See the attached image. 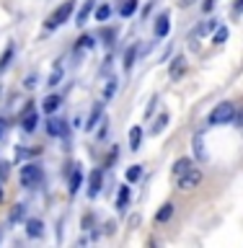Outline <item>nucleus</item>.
Returning a JSON list of instances; mask_svg holds the SVG:
<instances>
[{"mask_svg":"<svg viewBox=\"0 0 243 248\" xmlns=\"http://www.w3.org/2000/svg\"><path fill=\"white\" fill-rule=\"evenodd\" d=\"M199 184H202V170H197V168L186 170L184 176L176 178V186H178L181 191H192V189H197Z\"/></svg>","mask_w":243,"mask_h":248,"instance_id":"obj_4","label":"nucleus"},{"mask_svg":"<svg viewBox=\"0 0 243 248\" xmlns=\"http://www.w3.org/2000/svg\"><path fill=\"white\" fill-rule=\"evenodd\" d=\"M194 3V0H181V5H192Z\"/></svg>","mask_w":243,"mask_h":248,"instance_id":"obj_39","label":"nucleus"},{"mask_svg":"<svg viewBox=\"0 0 243 248\" xmlns=\"http://www.w3.org/2000/svg\"><path fill=\"white\" fill-rule=\"evenodd\" d=\"M23 215H26V207H23V204H16V207L11 209V222L23 220Z\"/></svg>","mask_w":243,"mask_h":248,"instance_id":"obj_22","label":"nucleus"},{"mask_svg":"<svg viewBox=\"0 0 243 248\" xmlns=\"http://www.w3.org/2000/svg\"><path fill=\"white\" fill-rule=\"evenodd\" d=\"M236 119V106L230 104V101H225V104H217L212 111L207 116V124H212V127H223V124H230Z\"/></svg>","mask_w":243,"mask_h":248,"instance_id":"obj_1","label":"nucleus"},{"mask_svg":"<svg viewBox=\"0 0 243 248\" xmlns=\"http://www.w3.org/2000/svg\"><path fill=\"white\" fill-rule=\"evenodd\" d=\"M18 178H21V186L31 189V186H36L39 181H42V168L34 166V163H29V166H23V168H21Z\"/></svg>","mask_w":243,"mask_h":248,"instance_id":"obj_2","label":"nucleus"},{"mask_svg":"<svg viewBox=\"0 0 243 248\" xmlns=\"http://www.w3.org/2000/svg\"><path fill=\"white\" fill-rule=\"evenodd\" d=\"M11 57H13V44H8V46H5V54L0 57V70H5V67H8V62H11Z\"/></svg>","mask_w":243,"mask_h":248,"instance_id":"obj_25","label":"nucleus"},{"mask_svg":"<svg viewBox=\"0 0 243 248\" xmlns=\"http://www.w3.org/2000/svg\"><path fill=\"white\" fill-rule=\"evenodd\" d=\"M194 168V163H192V158H178L176 163H174V176L178 178V176H184L186 170H192Z\"/></svg>","mask_w":243,"mask_h":248,"instance_id":"obj_9","label":"nucleus"},{"mask_svg":"<svg viewBox=\"0 0 243 248\" xmlns=\"http://www.w3.org/2000/svg\"><path fill=\"white\" fill-rule=\"evenodd\" d=\"M140 176H143V166L127 168V181H130V184H132V181H140Z\"/></svg>","mask_w":243,"mask_h":248,"instance_id":"obj_21","label":"nucleus"},{"mask_svg":"<svg viewBox=\"0 0 243 248\" xmlns=\"http://www.w3.org/2000/svg\"><path fill=\"white\" fill-rule=\"evenodd\" d=\"M101 36H104V42H106V44H112V39H114V29H104V34H101Z\"/></svg>","mask_w":243,"mask_h":248,"instance_id":"obj_32","label":"nucleus"},{"mask_svg":"<svg viewBox=\"0 0 243 248\" xmlns=\"http://www.w3.org/2000/svg\"><path fill=\"white\" fill-rule=\"evenodd\" d=\"M127 202H130V186H122L119 194H116V207H127Z\"/></svg>","mask_w":243,"mask_h":248,"instance_id":"obj_19","label":"nucleus"},{"mask_svg":"<svg viewBox=\"0 0 243 248\" xmlns=\"http://www.w3.org/2000/svg\"><path fill=\"white\" fill-rule=\"evenodd\" d=\"M140 145H143V129L132 127L130 129V147H132V150H140Z\"/></svg>","mask_w":243,"mask_h":248,"instance_id":"obj_13","label":"nucleus"},{"mask_svg":"<svg viewBox=\"0 0 243 248\" xmlns=\"http://www.w3.org/2000/svg\"><path fill=\"white\" fill-rule=\"evenodd\" d=\"M0 178H5V163H0Z\"/></svg>","mask_w":243,"mask_h":248,"instance_id":"obj_38","label":"nucleus"},{"mask_svg":"<svg viewBox=\"0 0 243 248\" xmlns=\"http://www.w3.org/2000/svg\"><path fill=\"white\" fill-rule=\"evenodd\" d=\"M60 78H62V73H52V78H49V85H57Z\"/></svg>","mask_w":243,"mask_h":248,"instance_id":"obj_34","label":"nucleus"},{"mask_svg":"<svg viewBox=\"0 0 243 248\" xmlns=\"http://www.w3.org/2000/svg\"><path fill=\"white\" fill-rule=\"evenodd\" d=\"M21 124H23V132H34V129H36L39 116H36V111H34V106H26V114H23Z\"/></svg>","mask_w":243,"mask_h":248,"instance_id":"obj_5","label":"nucleus"},{"mask_svg":"<svg viewBox=\"0 0 243 248\" xmlns=\"http://www.w3.org/2000/svg\"><path fill=\"white\" fill-rule=\"evenodd\" d=\"M101 181H104V173H101V168H96L91 173V181H88V194H91V197H96V194H98Z\"/></svg>","mask_w":243,"mask_h":248,"instance_id":"obj_7","label":"nucleus"},{"mask_svg":"<svg viewBox=\"0 0 243 248\" xmlns=\"http://www.w3.org/2000/svg\"><path fill=\"white\" fill-rule=\"evenodd\" d=\"M135 54H137V46H130L127 54H124V67L132 70V65H135Z\"/></svg>","mask_w":243,"mask_h":248,"instance_id":"obj_23","label":"nucleus"},{"mask_svg":"<svg viewBox=\"0 0 243 248\" xmlns=\"http://www.w3.org/2000/svg\"><path fill=\"white\" fill-rule=\"evenodd\" d=\"M101 111H104V104H96V106H93V111H91V116H88V124H85V129H93V127H96Z\"/></svg>","mask_w":243,"mask_h":248,"instance_id":"obj_17","label":"nucleus"},{"mask_svg":"<svg viewBox=\"0 0 243 248\" xmlns=\"http://www.w3.org/2000/svg\"><path fill=\"white\" fill-rule=\"evenodd\" d=\"M29 155H34V150H26V147H16V158H29Z\"/></svg>","mask_w":243,"mask_h":248,"instance_id":"obj_30","label":"nucleus"},{"mask_svg":"<svg viewBox=\"0 0 243 248\" xmlns=\"http://www.w3.org/2000/svg\"><path fill=\"white\" fill-rule=\"evenodd\" d=\"M23 85H26V88H34V85H36V80H34V75H29V78H26V83H23Z\"/></svg>","mask_w":243,"mask_h":248,"instance_id":"obj_35","label":"nucleus"},{"mask_svg":"<svg viewBox=\"0 0 243 248\" xmlns=\"http://www.w3.org/2000/svg\"><path fill=\"white\" fill-rule=\"evenodd\" d=\"M0 202H3V186H0Z\"/></svg>","mask_w":243,"mask_h":248,"instance_id":"obj_40","label":"nucleus"},{"mask_svg":"<svg viewBox=\"0 0 243 248\" xmlns=\"http://www.w3.org/2000/svg\"><path fill=\"white\" fill-rule=\"evenodd\" d=\"M91 11H93V3H91V0H85V5H83L81 11H78V16H75V23H78V26H81V23H85V21H88Z\"/></svg>","mask_w":243,"mask_h":248,"instance_id":"obj_16","label":"nucleus"},{"mask_svg":"<svg viewBox=\"0 0 243 248\" xmlns=\"http://www.w3.org/2000/svg\"><path fill=\"white\" fill-rule=\"evenodd\" d=\"M109 13H112V8H109V5H98L96 8V21H106Z\"/></svg>","mask_w":243,"mask_h":248,"instance_id":"obj_26","label":"nucleus"},{"mask_svg":"<svg viewBox=\"0 0 243 248\" xmlns=\"http://www.w3.org/2000/svg\"><path fill=\"white\" fill-rule=\"evenodd\" d=\"M81 46H83V49H91V46H93V36H83L81 44H78V49H81Z\"/></svg>","mask_w":243,"mask_h":248,"instance_id":"obj_31","label":"nucleus"},{"mask_svg":"<svg viewBox=\"0 0 243 248\" xmlns=\"http://www.w3.org/2000/svg\"><path fill=\"white\" fill-rule=\"evenodd\" d=\"M5 132H8V122H5V119H0V140L5 137Z\"/></svg>","mask_w":243,"mask_h":248,"instance_id":"obj_33","label":"nucleus"},{"mask_svg":"<svg viewBox=\"0 0 243 248\" xmlns=\"http://www.w3.org/2000/svg\"><path fill=\"white\" fill-rule=\"evenodd\" d=\"M81 184H83V173L81 170H73V176H70V194H75L81 189Z\"/></svg>","mask_w":243,"mask_h":248,"instance_id":"obj_18","label":"nucleus"},{"mask_svg":"<svg viewBox=\"0 0 243 248\" xmlns=\"http://www.w3.org/2000/svg\"><path fill=\"white\" fill-rule=\"evenodd\" d=\"M70 13H73V0H65V3H62L57 11L49 16V21H47V29H57V26H62V23L70 18Z\"/></svg>","mask_w":243,"mask_h":248,"instance_id":"obj_3","label":"nucleus"},{"mask_svg":"<svg viewBox=\"0 0 243 248\" xmlns=\"http://www.w3.org/2000/svg\"><path fill=\"white\" fill-rule=\"evenodd\" d=\"M212 5H215L212 0H205V11H212Z\"/></svg>","mask_w":243,"mask_h":248,"instance_id":"obj_37","label":"nucleus"},{"mask_svg":"<svg viewBox=\"0 0 243 248\" xmlns=\"http://www.w3.org/2000/svg\"><path fill=\"white\" fill-rule=\"evenodd\" d=\"M65 122H60V119H49L47 122V135L49 137H65Z\"/></svg>","mask_w":243,"mask_h":248,"instance_id":"obj_6","label":"nucleus"},{"mask_svg":"<svg viewBox=\"0 0 243 248\" xmlns=\"http://www.w3.org/2000/svg\"><path fill=\"white\" fill-rule=\"evenodd\" d=\"M233 11H236V13H243V0H238V3H236V8H233Z\"/></svg>","mask_w":243,"mask_h":248,"instance_id":"obj_36","label":"nucleus"},{"mask_svg":"<svg viewBox=\"0 0 243 248\" xmlns=\"http://www.w3.org/2000/svg\"><path fill=\"white\" fill-rule=\"evenodd\" d=\"M26 232H29V238H42V235H44L42 220H29V222H26Z\"/></svg>","mask_w":243,"mask_h":248,"instance_id":"obj_11","label":"nucleus"},{"mask_svg":"<svg viewBox=\"0 0 243 248\" xmlns=\"http://www.w3.org/2000/svg\"><path fill=\"white\" fill-rule=\"evenodd\" d=\"M166 124H168V114H161L158 119H155V124H153V135H161V132L166 129Z\"/></svg>","mask_w":243,"mask_h":248,"instance_id":"obj_20","label":"nucleus"},{"mask_svg":"<svg viewBox=\"0 0 243 248\" xmlns=\"http://www.w3.org/2000/svg\"><path fill=\"white\" fill-rule=\"evenodd\" d=\"M60 104H62L60 96H47V98H44V104H42V108H44L47 114H54V111L60 108Z\"/></svg>","mask_w":243,"mask_h":248,"instance_id":"obj_15","label":"nucleus"},{"mask_svg":"<svg viewBox=\"0 0 243 248\" xmlns=\"http://www.w3.org/2000/svg\"><path fill=\"white\" fill-rule=\"evenodd\" d=\"M194 155H197V160L207 158V153H205V135H202V132L194 135Z\"/></svg>","mask_w":243,"mask_h":248,"instance_id":"obj_10","label":"nucleus"},{"mask_svg":"<svg viewBox=\"0 0 243 248\" xmlns=\"http://www.w3.org/2000/svg\"><path fill=\"white\" fill-rule=\"evenodd\" d=\"M168 73H171V78H174V80H178V78L186 73V60H184V57H176L174 62H171V70H168Z\"/></svg>","mask_w":243,"mask_h":248,"instance_id":"obj_8","label":"nucleus"},{"mask_svg":"<svg viewBox=\"0 0 243 248\" xmlns=\"http://www.w3.org/2000/svg\"><path fill=\"white\" fill-rule=\"evenodd\" d=\"M135 8H137V0H124V5L119 8V13L122 16H132V13H135Z\"/></svg>","mask_w":243,"mask_h":248,"instance_id":"obj_24","label":"nucleus"},{"mask_svg":"<svg viewBox=\"0 0 243 248\" xmlns=\"http://www.w3.org/2000/svg\"><path fill=\"white\" fill-rule=\"evenodd\" d=\"M171 215H174V204H163L158 212H155V222H158V225H161V222H168Z\"/></svg>","mask_w":243,"mask_h":248,"instance_id":"obj_14","label":"nucleus"},{"mask_svg":"<svg viewBox=\"0 0 243 248\" xmlns=\"http://www.w3.org/2000/svg\"><path fill=\"white\" fill-rule=\"evenodd\" d=\"M225 39H228V29H225V26H220V29L215 31V39H212V42H215V44H223Z\"/></svg>","mask_w":243,"mask_h":248,"instance_id":"obj_28","label":"nucleus"},{"mask_svg":"<svg viewBox=\"0 0 243 248\" xmlns=\"http://www.w3.org/2000/svg\"><path fill=\"white\" fill-rule=\"evenodd\" d=\"M215 26H217L215 21H207V23H202V26L197 29V36H205V34H210V31H212Z\"/></svg>","mask_w":243,"mask_h":248,"instance_id":"obj_27","label":"nucleus"},{"mask_svg":"<svg viewBox=\"0 0 243 248\" xmlns=\"http://www.w3.org/2000/svg\"><path fill=\"white\" fill-rule=\"evenodd\" d=\"M168 31H171L168 16H161V18L155 21V36H158V39H163V36H168Z\"/></svg>","mask_w":243,"mask_h":248,"instance_id":"obj_12","label":"nucleus"},{"mask_svg":"<svg viewBox=\"0 0 243 248\" xmlns=\"http://www.w3.org/2000/svg\"><path fill=\"white\" fill-rule=\"evenodd\" d=\"M114 91H116V80L112 78V80L106 83V93H104V98H112V96H114Z\"/></svg>","mask_w":243,"mask_h":248,"instance_id":"obj_29","label":"nucleus"}]
</instances>
